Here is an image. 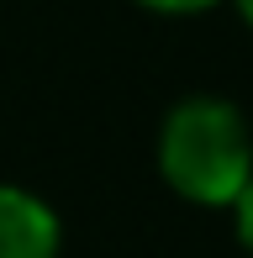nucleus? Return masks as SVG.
<instances>
[{
    "mask_svg": "<svg viewBox=\"0 0 253 258\" xmlns=\"http://www.w3.org/2000/svg\"><path fill=\"white\" fill-rule=\"evenodd\" d=\"M153 163L179 201L201 211H232L253 179V121L227 95H185L158 121Z\"/></svg>",
    "mask_w": 253,
    "mask_h": 258,
    "instance_id": "obj_1",
    "label": "nucleus"
},
{
    "mask_svg": "<svg viewBox=\"0 0 253 258\" xmlns=\"http://www.w3.org/2000/svg\"><path fill=\"white\" fill-rule=\"evenodd\" d=\"M0 258H64L58 211L11 179H0Z\"/></svg>",
    "mask_w": 253,
    "mask_h": 258,
    "instance_id": "obj_2",
    "label": "nucleus"
},
{
    "mask_svg": "<svg viewBox=\"0 0 253 258\" xmlns=\"http://www.w3.org/2000/svg\"><path fill=\"white\" fill-rule=\"evenodd\" d=\"M132 6L153 11V16H206V11L227 6V0H132Z\"/></svg>",
    "mask_w": 253,
    "mask_h": 258,
    "instance_id": "obj_3",
    "label": "nucleus"
},
{
    "mask_svg": "<svg viewBox=\"0 0 253 258\" xmlns=\"http://www.w3.org/2000/svg\"><path fill=\"white\" fill-rule=\"evenodd\" d=\"M232 227H237V242H243V253L253 258V179L243 184V195L232 201Z\"/></svg>",
    "mask_w": 253,
    "mask_h": 258,
    "instance_id": "obj_4",
    "label": "nucleus"
},
{
    "mask_svg": "<svg viewBox=\"0 0 253 258\" xmlns=\"http://www.w3.org/2000/svg\"><path fill=\"white\" fill-rule=\"evenodd\" d=\"M227 6H232V11H237V21L253 32V0H227Z\"/></svg>",
    "mask_w": 253,
    "mask_h": 258,
    "instance_id": "obj_5",
    "label": "nucleus"
}]
</instances>
